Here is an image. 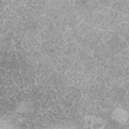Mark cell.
<instances>
[{"mask_svg": "<svg viewBox=\"0 0 129 129\" xmlns=\"http://www.w3.org/2000/svg\"><path fill=\"white\" fill-rule=\"evenodd\" d=\"M105 44L112 56L120 53L121 51H123L128 47V42L125 41L117 33H114L107 41H105Z\"/></svg>", "mask_w": 129, "mask_h": 129, "instance_id": "3957f363", "label": "cell"}, {"mask_svg": "<svg viewBox=\"0 0 129 129\" xmlns=\"http://www.w3.org/2000/svg\"><path fill=\"white\" fill-rule=\"evenodd\" d=\"M75 58L69 57V56H62L61 59L57 62V64L55 66V71L58 73H67L69 71L72 70L73 64L75 62Z\"/></svg>", "mask_w": 129, "mask_h": 129, "instance_id": "9c48e42d", "label": "cell"}, {"mask_svg": "<svg viewBox=\"0 0 129 129\" xmlns=\"http://www.w3.org/2000/svg\"><path fill=\"white\" fill-rule=\"evenodd\" d=\"M57 33L58 32L56 31V29L54 27V23H52V24H50V25H48V26H46V27H44L38 31V35H39L41 42L52 39Z\"/></svg>", "mask_w": 129, "mask_h": 129, "instance_id": "ba28073f", "label": "cell"}, {"mask_svg": "<svg viewBox=\"0 0 129 129\" xmlns=\"http://www.w3.org/2000/svg\"><path fill=\"white\" fill-rule=\"evenodd\" d=\"M100 2V4H102L103 6L105 7H108V8H111V6L113 5V3L116 1V0H98Z\"/></svg>", "mask_w": 129, "mask_h": 129, "instance_id": "44dd1931", "label": "cell"}, {"mask_svg": "<svg viewBox=\"0 0 129 129\" xmlns=\"http://www.w3.org/2000/svg\"><path fill=\"white\" fill-rule=\"evenodd\" d=\"M12 2H13V0H1V12L3 10H5L7 7H11Z\"/></svg>", "mask_w": 129, "mask_h": 129, "instance_id": "ffe728a7", "label": "cell"}, {"mask_svg": "<svg viewBox=\"0 0 129 129\" xmlns=\"http://www.w3.org/2000/svg\"><path fill=\"white\" fill-rule=\"evenodd\" d=\"M97 104L99 105V107H101L103 110H105V111H110V110H112L114 107H116V105L114 104V102L109 98V97H107L106 95L104 96V97H102L100 100H98L97 101Z\"/></svg>", "mask_w": 129, "mask_h": 129, "instance_id": "2e32d148", "label": "cell"}, {"mask_svg": "<svg viewBox=\"0 0 129 129\" xmlns=\"http://www.w3.org/2000/svg\"><path fill=\"white\" fill-rule=\"evenodd\" d=\"M78 48H79L78 42H69L62 46V53L64 56H69L76 59L78 54Z\"/></svg>", "mask_w": 129, "mask_h": 129, "instance_id": "4fadbf2b", "label": "cell"}, {"mask_svg": "<svg viewBox=\"0 0 129 129\" xmlns=\"http://www.w3.org/2000/svg\"><path fill=\"white\" fill-rule=\"evenodd\" d=\"M47 0H26V7L39 12L41 15L45 14V4Z\"/></svg>", "mask_w": 129, "mask_h": 129, "instance_id": "30bf717a", "label": "cell"}, {"mask_svg": "<svg viewBox=\"0 0 129 129\" xmlns=\"http://www.w3.org/2000/svg\"><path fill=\"white\" fill-rule=\"evenodd\" d=\"M79 23H81L79 14H78V12H76L74 10V11L70 12L69 14L64 15L63 17H61L60 19L56 20L54 22V27L58 33H63L67 30L78 25Z\"/></svg>", "mask_w": 129, "mask_h": 129, "instance_id": "6da1fadb", "label": "cell"}, {"mask_svg": "<svg viewBox=\"0 0 129 129\" xmlns=\"http://www.w3.org/2000/svg\"><path fill=\"white\" fill-rule=\"evenodd\" d=\"M93 56L97 60H99L101 63L108 61L112 57V55L110 54V52H109V50H108L105 42H102V43L98 44L95 47V49L93 51Z\"/></svg>", "mask_w": 129, "mask_h": 129, "instance_id": "8992f818", "label": "cell"}, {"mask_svg": "<svg viewBox=\"0 0 129 129\" xmlns=\"http://www.w3.org/2000/svg\"><path fill=\"white\" fill-rule=\"evenodd\" d=\"M111 9L122 15H129V0H116L111 6Z\"/></svg>", "mask_w": 129, "mask_h": 129, "instance_id": "7c38bea8", "label": "cell"}, {"mask_svg": "<svg viewBox=\"0 0 129 129\" xmlns=\"http://www.w3.org/2000/svg\"><path fill=\"white\" fill-rule=\"evenodd\" d=\"M116 33L129 43V15H124L117 27Z\"/></svg>", "mask_w": 129, "mask_h": 129, "instance_id": "52a82bcc", "label": "cell"}, {"mask_svg": "<svg viewBox=\"0 0 129 129\" xmlns=\"http://www.w3.org/2000/svg\"><path fill=\"white\" fill-rule=\"evenodd\" d=\"M111 119L117 122L120 127H125L129 123V112L123 106L118 105L109 111Z\"/></svg>", "mask_w": 129, "mask_h": 129, "instance_id": "277c9868", "label": "cell"}, {"mask_svg": "<svg viewBox=\"0 0 129 129\" xmlns=\"http://www.w3.org/2000/svg\"><path fill=\"white\" fill-rule=\"evenodd\" d=\"M111 60L119 66H129V49H124L120 53L111 57Z\"/></svg>", "mask_w": 129, "mask_h": 129, "instance_id": "5bb4252c", "label": "cell"}, {"mask_svg": "<svg viewBox=\"0 0 129 129\" xmlns=\"http://www.w3.org/2000/svg\"><path fill=\"white\" fill-rule=\"evenodd\" d=\"M128 47H129V43H128Z\"/></svg>", "mask_w": 129, "mask_h": 129, "instance_id": "7402d4cb", "label": "cell"}, {"mask_svg": "<svg viewBox=\"0 0 129 129\" xmlns=\"http://www.w3.org/2000/svg\"><path fill=\"white\" fill-rule=\"evenodd\" d=\"M51 87L55 89L59 96H64L74 89V86L68 77L67 73H58L56 78L51 84Z\"/></svg>", "mask_w": 129, "mask_h": 129, "instance_id": "7a4b0ae2", "label": "cell"}, {"mask_svg": "<svg viewBox=\"0 0 129 129\" xmlns=\"http://www.w3.org/2000/svg\"><path fill=\"white\" fill-rule=\"evenodd\" d=\"M68 77L70 78L72 84L74 87H78L81 88L83 86V84L86 81V77L83 73H78V72H73V71H69L67 72Z\"/></svg>", "mask_w": 129, "mask_h": 129, "instance_id": "8fae6325", "label": "cell"}, {"mask_svg": "<svg viewBox=\"0 0 129 129\" xmlns=\"http://www.w3.org/2000/svg\"><path fill=\"white\" fill-rule=\"evenodd\" d=\"M64 97H66L69 101H71V102H73V103L80 102L81 99H82V97H83L82 90H81V88L74 87V89H73L71 92H69L68 94H66Z\"/></svg>", "mask_w": 129, "mask_h": 129, "instance_id": "9a60e30c", "label": "cell"}, {"mask_svg": "<svg viewBox=\"0 0 129 129\" xmlns=\"http://www.w3.org/2000/svg\"><path fill=\"white\" fill-rule=\"evenodd\" d=\"M114 33H116V32H114L113 30H103V42H105V41H107Z\"/></svg>", "mask_w": 129, "mask_h": 129, "instance_id": "d6986e66", "label": "cell"}, {"mask_svg": "<svg viewBox=\"0 0 129 129\" xmlns=\"http://www.w3.org/2000/svg\"><path fill=\"white\" fill-rule=\"evenodd\" d=\"M126 94H127V90L121 86V85H116L113 86L111 88H109L106 92V96L109 97L116 106L122 104L126 98Z\"/></svg>", "mask_w": 129, "mask_h": 129, "instance_id": "5b68a950", "label": "cell"}, {"mask_svg": "<svg viewBox=\"0 0 129 129\" xmlns=\"http://www.w3.org/2000/svg\"><path fill=\"white\" fill-rule=\"evenodd\" d=\"M83 70H84V60L81 59V58H79V57H77L71 71L78 72V73H83Z\"/></svg>", "mask_w": 129, "mask_h": 129, "instance_id": "ac0fdd59", "label": "cell"}, {"mask_svg": "<svg viewBox=\"0 0 129 129\" xmlns=\"http://www.w3.org/2000/svg\"><path fill=\"white\" fill-rule=\"evenodd\" d=\"M105 123H106V120L105 119H103L101 117L93 116V122H92L91 128H94V129L103 128V127H105Z\"/></svg>", "mask_w": 129, "mask_h": 129, "instance_id": "e0dca14e", "label": "cell"}]
</instances>
